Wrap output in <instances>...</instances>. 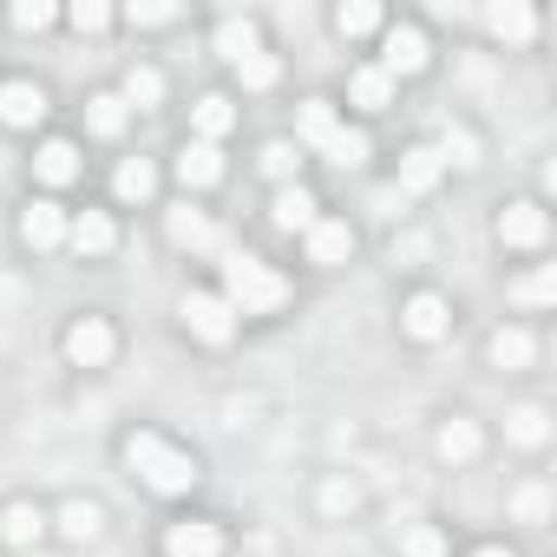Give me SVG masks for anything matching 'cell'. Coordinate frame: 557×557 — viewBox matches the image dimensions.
I'll use <instances>...</instances> for the list:
<instances>
[{
    "mask_svg": "<svg viewBox=\"0 0 557 557\" xmlns=\"http://www.w3.org/2000/svg\"><path fill=\"white\" fill-rule=\"evenodd\" d=\"M223 302H230V315H275L289 302V283L262 256H230L223 262Z\"/></svg>",
    "mask_w": 557,
    "mask_h": 557,
    "instance_id": "obj_1",
    "label": "cell"
},
{
    "mask_svg": "<svg viewBox=\"0 0 557 557\" xmlns=\"http://www.w3.org/2000/svg\"><path fill=\"white\" fill-rule=\"evenodd\" d=\"M125 466H132L151 492H164V498H177V492L197 485V459L177 453V446L158 440V433H132V440H125Z\"/></svg>",
    "mask_w": 557,
    "mask_h": 557,
    "instance_id": "obj_2",
    "label": "cell"
},
{
    "mask_svg": "<svg viewBox=\"0 0 557 557\" xmlns=\"http://www.w3.org/2000/svg\"><path fill=\"white\" fill-rule=\"evenodd\" d=\"M184 329H190L203 348H223V342L236 335V315H230V302H223L216 289H190V296H184Z\"/></svg>",
    "mask_w": 557,
    "mask_h": 557,
    "instance_id": "obj_3",
    "label": "cell"
},
{
    "mask_svg": "<svg viewBox=\"0 0 557 557\" xmlns=\"http://www.w3.org/2000/svg\"><path fill=\"white\" fill-rule=\"evenodd\" d=\"M119 355V335H112V322H99V315H79L73 329H66V361L73 368H106Z\"/></svg>",
    "mask_w": 557,
    "mask_h": 557,
    "instance_id": "obj_4",
    "label": "cell"
},
{
    "mask_svg": "<svg viewBox=\"0 0 557 557\" xmlns=\"http://www.w3.org/2000/svg\"><path fill=\"white\" fill-rule=\"evenodd\" d=\"M426 66V34L420 27H387L381 34V73H420Z\"/></svg>",
    "mask_w": 557,
    "mask_h": 557,
    "instance_id": "obj_5",
    "label": "cell"
},
{
    "mask_svg": "<svg viewBox=\"0 0 557 557\" xmlns=\"http://www.w3.org/2000/svg\"><path fill=\"white\" fill-rule=\"evenodd\" d=\"M164 557H223V531L203 518H184L164 531Z\"/></svg>",
    "mask_w": 557,
    "mask_h": 557,
    "instance_id": "obj_6",
    "label": "cell"
},
{
    "mask_svg": "<svg viewBox=\"0 0 557 557\" xmlns=\"http://www.w3.org/2000/svg\"><path fill=\"white\" fill-rule=\"evenodd\" d=\"M21 243L27 249H60L66 243V210L60 203H27L21 210Z\"/></svg>",
    "mask_w": 557,
    "mask_h": 557,
    "instance_id": "obj_7",
    "label": "cell"
},
{
    "mask_svg": "<svg viewBox=\"0 0 557 557\" xmlns=\"http://www.w3.org/2000/svg\"><path fill=\"white\" fill-rule=\"evenodd\" d=\"M544 230H550V223H544L537 203H505V216H498V243H505V249H537Z\"/></svg>",
    "mask_w": 557,
    "mask_h": 557,
    "instance_id": "obj_8",
    "label": "cell"
},
{
    "mask_svg": "<svg viewBox=\"0 0 557 557\" xmlns=\"http://www.w3.org/2000/svg\"><path fill=\"white\" fill-rule=\"evenodd\" d=\"M446 315H453V309H446V296L420 289V296H413V302L400 309V329H407L413 342H440V335H446Z\"/></svg>",
    "mask_w": 557,
    "mask_h": 557,
    "instance_id": "obj_9",
    "label": "cell"
},
{
    "mask_svg": "<svg viewBox=\"0 0 557 557\" xmlns=\"http://www.w3.org/2000/svg\"><path fill=\"white\" fill-rule=\"evenodd\" d=\"M47 119V92L34 79H8L0 86V125H40Z\"/></svg>",
    "mask_w": 557,
    "mask_h": 557,
    "instance_id": "obj_10",
    "label": "cell"
},
{
    "mask_svg": "<svg viewBox=\"0 0 557 557\" xmlns=\"http://www.w3.org/2000/svg\"><path fill=\"white\" fill-rule=\"evenodd\" d=\"M66 243H73L79 256H106V249L119 243V223H112L106 210H79V216L66 223Z\"/></svg>",
    "mask_w": 557,
    "mask_h": 557,
    "instance_id": "obj_11",
    "label": "cell"
},
{
    "mask_svg": "<svg viewBox=\"0 0 557 557\" xmlns=\"http://www.w3.org/2000/svg\"><path fill=\"white\" fill-rule=\"evenodd\" d=\"M269 216H275V230H289V236H309V230L322 223V203H315L302 184H289L283 197H275V210H269Z\"/></svg>",
    "mask_w": 557,
    "mask_h": 557,
    "instance_id": "obj_12",
    "label": "cell"
},
{
    "mask_svg": "<svg viewBox=\"0 0 557 557\" xmlns=\"http://www.w3.org/2000/svg\"><path fill=\"white\" fill-rule=\"evenodd\" d=\"M348 256H355V230H348V223H335V216H322V223L309 230V262L335 269V262H348Z\"/></svg>",
    "mask_w": 557,
    "mask_h": 557,
    "instance_id": "obj_13",
    "label": "cell"
},
{
    "mask_svg": "<svg viewBox=\"0 0 557 557\" xmlns=\"http://www.w3.org/2000/svg\"><path fill=\"white\" fill-rule=\"evenodd\" d=\"M34 171H40V184H73L79 177V145L73 138H47L34 151Z\"/></svg>",
    "mask_w": 557,
    "mask_h": 557,
    "instance_id": "obj_14",
    "label": "cell"
},
{
    "mask_svg": "<svg viewBox=\"0 0 557 557\" xmlns=\"http://www.w3.org/2000/svg\"><path fill=\"white\" fill-rule=\"evenodd\" d=\"M440 171H446L440 151H433V145H413V151L400 158V197H426V190L440 184Z\"/></svg>",
    "mask_w": 557,
    "mask_h": 557,
    "instance_id": "obj_15",
    "label": "cell"
},
{
    "mask_svg": "<svg viewBox=\"0 0 557 557\" xmlns=\"http://www.w3.org/2000/svg\"><path fill=\"white\" fill-rule=\"evenodd\" d=\"M119 99H125V112H158L164 106V73L158 66H132L125 86H119Z\"/></svg>",
    "mask_w": 557,
    "mask_h": 557,
    "instance_id": "obj_16",
    "label": "cell"
},
{
    "mask_svg": "<svg viewBox=\"0 0 557 557\" xmlns=\"http://www.w3.org/2000/svg\"><path fill=\"white\" fill-rule=\"evenodd\" d=\"M190 125H197V145H216V138L236 125V106H230L223 92H203V99L190 106Z\"/></svg>",
    "mask_w": 557,
    "mask_h": 557,
    "instance_id": "obj_17",
    "label": "cell"
},
{
    "mask_svg": "<svg viewBox=\"0 0 557 557\" xmlns=\"http://www.w3.org/2000/svg\"><path fill=\"white\" fill-rule=\"evenodd\" d=\"M177 177H184V190H210V184L223 177L216 145H184V151H177Z\"/></svg>",
    "mask_w": 557,
    "mask_h": 557,
    "instance_id": "obj_18",
    "label": "cell"
},
{
    "mask_svg": "<svg viewBox=\"0 0 557 557\" xmlns=\"http://www.w3.org/2000/svg\"><path fill=\"white\" fill-rule=\"evenodd\" d=\"M348 99H355L361 112H387V106H394V73H381V66H361V73L348 79Z\"/></svg>",
    "mask_w": 557,
    "mask_h": 557,
    "instance_id": "obj_19",
    "label": "cell"
},
{
    "mask_svg": "<svg viewBox=\"0 0 557 557\" xmlns=\"http://www.w3.org/2000/svg\"><path fill=\"white\" fill-rule=\"evenodd\" d=\"M335 125H342V119H335L329 99H302V112H296V138H302L309 151H322V145L335 138Z\"/></svg>",
    "mask_w": 557,
    "mask_h": 557,
    "instance_id": "obj_20",
    "label": "cell"
},
{
    "mask_svg": "<svg viewBox=\"0 0 557 557\" xmlns=\"http://www.w3.org/2000/svg\"><path fill=\"white\" fill-rule=\"evenodd\" d=\"M485 21H492V34H498L505 47H524V40L537 34V14L524 8V0H505V8H492Z\"/></svg>",
    "mask_w": 557,
    "mask_h": 557,
    "instance_id": "obj_21",
    "label": "cell"
},
{
    "mask_svg": "<svg viewBox=\"0 0 557 557\" xmlns=\"http://www.w3.org/2000/svg\"><path fill=\"white\" fill-rule=\"evenodd\" d=\"M125 119H132V112H125L119 92H92V99H86V132H92V138H119Z\"/></svg>",
    "mask_w": 557,
    "mask_h": 557,
    "instance_id": "obj_22",
    "label": "cell"
},
{
    "mask_svg": "<svg viewBox=\"0 0 557 557\" xmlns=\"http://www.w3.org/2000/svg\"><path fill=\"white\" fill-rule=\"evenodd\" d=\"M164 230H171V243H177V249H210V243H216L210 216H203V210H190V203H177Z\"/></svg>",
    "mask_w": 557,
    "mask_h": 557,
    "instance_id": "obj_23",
    "label": "cell"
},
{
    "mask_svg": "<svg viewBox=\"0 0 557 557\" xmlns=\"http://www.w3.org/2000/svg\"><path fill=\"white\" fill-rule=\"evenodd\" d=\"M112 190H119L125 203H145V197L158 190V164H151V158H125L119 177H112Z\"/></svg>",
    "mask_w": 557,
    "mask_h": 557,
    "instance_id": "obj_24",
    "label": "cell"
},
{
    "mask_svg": "<svg viewBox=\"0 0 557 557\" xmlns=\"http://www.w3.org/2000/svg\"><path fill=\"white\" fill-rule=\"evenodd\" d=\"M531 355H537V342H531L524 329H498V335H492V368L518 374V368H531Z\"/></svg>",
    "mask_w": 557,
    "mask_h": 557,
    "instance_id": "obj_25",
    "label": "cell"
},
{
    "mask_svg": "<svg viewBox=\"0 0 557 557\" xmlns=\"http://www.w3.org/2000/svg\"><path fill=\"white\" fill-rule=\"evenodd\" d=\"M40 531H47L40 505H8V511H0V537H8V544H34Z\"/></svg>",
    "mask_w": 557,
    "mask_h": 557,
    "instance_id": "obj_26",
    "label": "cell"
},
{
    "mask_svg": "<svg viewBox=\"0 0 557 557\" xmlns=\"http://www.w3.org/2000/svg\"><path fill=\"white\" fill-rule=\"evenodd\" d=\"M216 53L236 66V60H249L256 53V21L243 14V21H216Z\"/></svg>",
    "mask_w": 557,
    "mask_h": 557,
    "instance_id": "obj_27",
    "label": "cell"
},
{
    "mask_svg": "<svg viewBox=\"0 0 557 557\" xmlns=\"http://www.w3.org/2000/svg\"><path fill=\"white\" fill-rule=\"evenodd\" d=\"M368 151H374V145H368V132H355V125H335V138L322 145V158H335L342 171H348V164H368Z\"/></svg>",
    "mask_w": 557,
    "mask_h": 557,
    "instance_id": "obj_28",
    "label": "cell"
},
{
    "mask_svg": "<svg viewBox=\"0 0 557 557\" xmlns=\"http://www.w3.org/2000/svg\"><path fill=\"white\" fill-rule=\"evenodd\" d=\"M472 453H479V426H472V420H446V426H440V459L466 466Z\"/></svg>",
    "mask_w": 557,
    "mask_h": 557,
    "instance_id": "obj_29",
    "label": "cell"
},
{
    "mask_svg": "<svg viewBox=\"0 0 557 557\" xmlns=\"http://www.w3.org/2000/svg\"><path fill=\"white\" fill-rule=\"evenodd\" d=\"M433 151H440V164H459V171H472V164H479V138H472L466 125H446V138H440Z\"/></svg>",
    "mask_w": 557,
    "mask_h": 557,
    "instance_id": "obj_30",
    "label": "cell"
},
{
    "mask_svg": "<svg viewBox=\"0 0 557 557\" xmlns=\"http://www.w3.org/2000/svg\"><path fill=\"white\" fill-rule=\"evenodd\" d=\"M275 73H283V66H275V53H249V60H236V79H243V92H269L275 86Z\"/></svg>",
    "mask_w": 557,
    "mask_h": 557,
    "instance_id": "obj_31",
    "label": "cell"
},
{
    "mask_svg": "<svg viewBox=\"0 0 557 557\" xmlns=\"http://www.w3.org/2000/svg\"><path fill=\"white\" fill-rule=\"evenodd\" d=\"M335 27H342L348 40H361V34H374V27H381V8H374V0H348V8L335 14Z\"/></svg>",
    "mask_w": 557,
    "mask_h": 557,
    "instance_id": "obj_32",
    "label": "cell"
},
{
    "mask_svg": "<svg viewBox=\"0 0 557 557\" xmlns=\"http://www.w3.org/2000/svg\"><path fill=\"white\" fill-rule=\"evenodd\" d=\"M505 433H511L518 446H544V433H550V426H544V407H518V413L505 420Z\"/></svg>",
    "mask_w": 557,
    "mask_h": 557,
    "instance_id": "obj_33",
    "label": "cell"
},
{
    "mask_svg": "<svg viewBox=\"0 0 557 557\" xmlns=\"http://www.w3.org/2000/svg\"><path fill=\"white\" fill-rule=\"evenodd\" d=\"M262 171H269V177H296V171H302V151H296L289 138H275V145H262Z\"/></svg>",
    "mask_w": 557,
    "mask_h": 557,
    "instance_id": "obj_34",
    "label": "cell"
},
{
    "mask_svg": "<svg viewBox=\"0 0 557 557\" xmlns=\"http://www.w3.org/2000/svg\"><path fill=\"white\" fill-rule=\"evenodd\" d=\"M60 531H66V537H92V531H99V505H86V498H73V505L60 511Z\"/></svg>",
    "mask_w": 557,
    "mask_h": 557,
    "instance_id": "obj_35",
    "label": "cell"
},
{
    "mask_svg": "<svg viewBox=\"0 0 557 557\" xmlns=\"http://www.w3.org/2000/svg\"><path fill=\"white\" fill-rule=\"evenodd\" d=\"M550 296H557V269H537V275H524V283H518V302H531V309L550 302Z\"/></svg>",
    "mask_w": 557,
    "mask_h": 557,
    "instance_id": "obj_36",
    "label": "cell"
},
{
    "mask_svg": "<svg viewBox=\"0 0 557 557\" xmlns=\"http://www.w3.org/2000/svg\"><path fill=\"white\" fill-rule=\"evenodd\" d=\"M125 21H132V27H171V21H177V8H164V0H145V8H138V0H132Z\"/></svg>",
    "mask_w": 557,
    "mask_h": 557,
    "instance_id": "obj_37",
    "label": "cell"
},
{
    "mask_svg": "<svg viewBox=\"0 0 557 557\" xmlns=\"http://www.w3.org/2000/svg\"><path fill=\"white\" fill-rule=\"evenodd\" d=\"M407 557H446V537L433 531V524H420V531H407V544H400Z\"/></svg>",
    "mask_w": 557,
    "mask_h": 557,
    "instance_id": "obj_38",
    "label": "cell"
},
{
    "mask_svg": "<svg viewBox=\"0 0 557 557\" xmlns=\"http://www.w3.org/2000/svg\"><path fill=\"white\" fill-rule=\"evenodd\" d=\"M322 511H335V518L355 511V485H348V479H329V485H322Z\"/></svg>",
    "mask_w": 557,
    "mask_h": 557,
    "instance_id": "obj_39",
    "label": "cell"
},
{
    "mask_svg": "<svg viewBox=\"0 0 557 557\" xmlns=\"http://www.w3.org/2000/svg\"><path fill=\"white\" fill-rule=\"evenodd\" d=\"M47 21H53L47 0H21V8H14V27H27V34H34V27H47Z\"/></svg>",
    "mask_w": 557,
    "mask_h": 557,
    "instance_id": "obj_40",
    "label": "cell"
},
{
    "mask_svg": "<svg viewBox=\"0 0 557 557\" xmlns=\"http://www.w3.org/2000/svg\"><path fill=\"white\" fill-rule=\"evenodd\" d=\"M106 21H112V14L99 8V0H79V8H73V27H79V34H99Z\"/></svg>",
    "mask_w": 557,
    "mask_h": 557,
    "instance_id": "obj_41",
    "label": "cell"
},
{
    "mask_svg": "<svg viewBox=\"0 0 557 557\" xmlns=\"http://www.w3.org/2000/svg\"><path fill=\"white\" fill-rule=\"evenodd\" d=\"M472 557H511V550H505V544H485V550H472Z\"/></svg>",
    "mask_w": 557,
    "mask_h": 557,
    "instance_id": "obj_42",
    "label": "cell"
}]
</instances>
